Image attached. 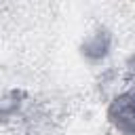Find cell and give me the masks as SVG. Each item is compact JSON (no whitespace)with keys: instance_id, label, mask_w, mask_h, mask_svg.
I'll list each match as a JSON object with an SVG mask.
<instances>
[{"instance_id":"1","label":"cell","mask_w":135,"mask_h":135,"mask_svg":"<svg viewBox=\"0 0 135 135\" xmlns=\"http://www.w3.org/2000/svg\"><path fill=\"white\" fill-rule=\"evenodd\" d=\"M114 110H118V118H116V122H118L124 131L135 133V95L120 99V101L116 103Z\"/></svg>"}]
</instances>
